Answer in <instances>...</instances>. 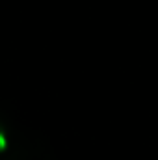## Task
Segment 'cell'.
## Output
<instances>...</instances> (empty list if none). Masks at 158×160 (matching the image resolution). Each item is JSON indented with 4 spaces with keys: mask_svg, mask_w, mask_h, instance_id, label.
<instances>
[{
    "mask_svg": "<svg viewBox=\"0 0 158 160\" xmlns=\"http://www.w3.org/2000/svg\"><path fill=\"white\" fill-rule=\"evenodd\" d=\"M9 147V138H7V132L4 128V125L0 123V155H4Z\"/></svg>",
    "mask_w": 158,
    "mask_h": 160,
    "instance_id": "1",
    "label": "cell"
}]
</instances>
